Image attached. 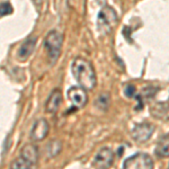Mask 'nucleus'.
I'll return each instance as SVG.
<instances>
[{
    "instance_id": "1",
    "label": "nucleus",
    "mask_w": 169,
    "mask_h": 169,
    "mask_svg": "<svg viewBox=\"0 0 169 169\" xmlns=\"http://www.w3.org/2000/svg\"><path fill=\"white\" fill-rule=\"evenodd\" d=\"M71 70L74 79L80 87L84 88L86 90H91L95 88L97 82L96 72L93 64L87 59H84L81 56L76 58L71 64Z\"/></svg>"
},
{
    "instance_id": "2",
    "label": "nucleus",
    "mask_w": 169,
    "mask_h": 169,
    "mask_svg": "<svg viewBox=\"0 0 169 169\" xmlns=\"http://www.w3.org/2000/svg\"><path fill=\"white\" fill-rule=\"evenodd\" d=\"M117 15L115 10L109 7L105 6L102 8L98 16H97V28L102 34H108L113 30V27L117 24Z\"/></svg>"
},
{
    "instance_id": "3",
    "label": "nucleus",
    "mask_w": 169,
    "mask_h": 169,
    "mask_svg": "<svg viewBox=\"0 0 169 169\" xmlns=\"http://www.w3.org/2000/svg\"><path fill=\"white\" fill-rule=\"evenodd\" d=\"M62 44H63V36L60 32L52 31L46 35L44 45H45L47 55L52 63H54L58 60L60 52H61Z\"/></svg>"
},
{
    "instance_id": "4",
    "label": "nucleus",
    "mask_w": 169,
    "mask_h": 169,
    "mask_svg": "<svg viewBox=\"0 0 169 169\" xmlns=\"http://www.w3.org/2000/svg\"><path fill=\"white\" fill-rule=\"evenodd\" d=\"M123 169H153V160L147 153H135L124 161Z\"/></svg>"
},
{
    "instance_id": "5",
    "label": "nucleus",
    "mask_w": 169,
    "mask_h": 169,
    "mask_svg": "<svg viewBox=\"0 0 169 169\" xmlns=\"http://www.w3.org/2000/svg\"><path fill=\"white\" fill-rule=\"evenodd\" d=\"M114 164V152L108 147L102 148L94 158V166L96 169H109Z\"/></svg>"
},
{
    "instance_id": "6",
    "label": "nucleus",
    "mask_w": 169,
    "mask_h": 169,
    "mask_svg": "<svg viewBox=\"0 0 169 169\" xmlns=\"http://www.w3.org/2000/svg\"><path fill=\"white\" fill-rule=\"evenodd\" d=\"M68 98L74 108H82L88 102L87 90L80 86H74L68 90Z\"/></svg>"
},
{
    "instance_id": "7",
    "label": "nucleus",
    "mask_w": 169,
    "mask_h": 169,
    "mask_svg": "<svg viewBox=\"0 0 169 169\" xmlns=\"http://www.w3.org/2000/svg\"><path fill=\"white\" fill-rule=\"evenodd\" d=\"M153 132H155V126L151 123H140L133 127L132 137L135 142L143 143L152 137Z\"/></svg>"
},
{
    "instance_id": "8",
    "label": "nucleus",
    "mask_w": 169,
    "mask_h": 169,
    "mask_svg": "<svg viewBox=\"0 0 169 169\" xmlns=\"http://www.w3.org/2000/svg\"><path fill=\"white\" fill-rule=\"evenodd\" d=\"M50 130V125L45 118H40L37 120L32 127L31 131V137L33 141H42L43 139L47 135Z\"/></svg>"
},
{
    "instance_id": "9",
    "label": "nucleus",
    "mask_w": 169,
    "mask_h": 169,
    "mask_svg": "<svg viewBox=\"0 0 169 169\" xmlns=\"http://www.w3.org/2000/svg\"><path fill=\"white\" fill-rule=\"evenodd\" d=\"M62 103V94L60 91V89H54L52 93L50 94L47 102L45 104V111L49 114H54L58 112V109L60 108Z\"/></svg>"
},
{
    "instance_id": "10",
    "label": "nucleus",
    "mask_w": 169,
    "mask_h": 169,
    "mask_svg": "<svg viewBox=\"0 0 169 169\" xmlns=\"http://www.w3.org/2000/svg\"><path fill=\"white\" fill-rule=\"evenodd\" d=\"M21 157H23L34 166L38 161V149L35 144H32V143L25 144L21 150Z\"/></svg>"
},
{
    "instance_id": "11",
    "label": "nucleus",
    "mask_w": 169,
    "mask_h": 169,
    "mask_svg": "<svg viewBox=\"0 0 169 169\" xmlns=\"http://www.w3.org/2000/svg\"><path fill=\"white\" fill-rule=\"evenodd\" d=\"M35 45H36V38L35 37H31V38L26 40L25 42L23 43L21 49H19V51H18V58H19V60H21V61L26 60L33 53L34 49H35Z\"/></svg>"
},
{
    "instance_id": "12",
    "label": "nucleus",
    "mask_w": 169,
    "mask_h": 169,
    "mask_svg": "<svg viewBox=\"0 0 169 169\" xmlns=\"http://www.w3.org/2000/svg\"><path fill=\"white\" fill-rule=\"evenodd\" d=\"M156 155L160 158H168L169 157V134L160 139L157 147H156Z\"/></svg>"
},
{
    "instance_id": "13",
    "label": "nucleus",
    "mask_w": 169,
    "mask_h": 169,
    "mask_svg": "<svg viewBox=\"0 0 169 169\" xmlns=\"http://www.w3.org/2000/svg\"><path fill=\"white\" fill-rule=\"evenodd\" d=\"M61 150H62V142L58 139H53L46 146V155L49 158H54L61 152Z\"/></svg>"
},
{
    "instance_id": "14",
    "label": "nucleus",
    "mask_w": 169,
    "mask_h": 169,
    "mask_svg": "<svg viewBox=\"0 0 169 169\" xmlns=\"http://www.w3.org/2000/svg\"><path fill=\"white\" fill-rule=\"evenodd\" d=\"M33 165L30 164L27 160L23 158V157H18L17 159H15L12 162H11L10 169H32Z\"/></svg>"
},
{
    "instance_id": "15",
    "label": "nucleus",
    "mask_w": 169,
    "mask_h": 169,
    "mask_svg": "<svg viewBox=\"0 0 169 169\" xmlns=\"http://www.w3.org/2000/svg\"><path fill=\"white\" fill-rule=\"evenodd\" d=\"M95 105L97 108H99L100 111H106L109 106V95L108 94H102L97 98L95 102Z\"/></svg>"
},
{
    "instance_id": "16",
    "label": "nucleus",
    "mask_w": 169,
    "mask_h": 169,
    "mask_svg": "<svg viewBox=\"0 0 169 169\" xmlns=\"http://www.w3.org/2000/svg\"><path fill=\"white\" fill-rule=\"evenodd\" d=\"M0 12H1V16H7V15H10L12 12V7L9 2H2L1 6H0Z\"/></svg>"
},
{
    "instance_id": "17",
    "label": "nucleus",
    "mask_w": 169,
    "mask_h": 169,
    "mask_svg": "<svg viewBox=\"0 0 169 169\" xmlns=\"http://www.w3.org/2000/svg\"><path fill=\"white\" fill-rule=\"evenodd\" d=\"M125 94H126L127 97H133L135 94V87L133 84H128L125 88Z\"/></svg>"
},
{
    "instance_id": "18",
    "label": "nucleus",
    "mask_w": 169,
    "mask_h": 169,
    "mask_svg": "<svg viewBox=\"0 0 169 169\" xmlns=\"http://www.w3.org/2000/svg\"><path fill=\"white\" fill-rule=\"evenodd\" d=\"M32 1L36 5V6H41L43 2V0H32Z\"/></svg>"
},
{
    "instance_id": "19",
    "label": "nucleus",
    "mask_w": 169,
    "mask_h": 169,
    "mask_svg": "<svg viewBox=\"0 0 169 169\" xmlns=\"http://www.w3.org/2000/svg\"><path fill=\"white\" fill-rule=\"evenodd\" d=\"M168 169H169V168H168Z\"/></svg>"
}]
</instances>
